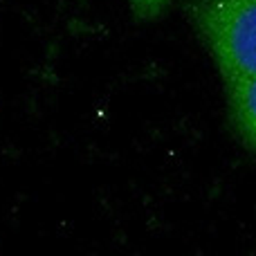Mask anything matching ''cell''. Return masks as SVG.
<instances>
[{"instance_id":"cell-1","label":"cell","mask_w":256,"mask_h":256,"mask_svg":"<svg viewBox=\"0 0 256 256\" xmlns=\"http://www.w3.org/2000/svg\"><path fill=\"white\" fill-rule=\"evenodd\" d=\"M189 18L225 84L256 76V0H196Z\"/></svg>"},{"instance_id":"cell-2","label":"cell","mask_w":256,"mask_h":256,"mask_svg":"<svg viewBox=\"0 0 256 256\" xmlns=\"http://www.w3.org/2000/svg\"><path fill=\"white\" fill-rule=\"evenodd\" d=\"M227 112L236 135L256 150V76L254 79L225 84Z\"/></svg>"},{"instance_id":"cell-3","label":"cell","mask_w":256,"mask_h":256,"mask_svg":"<svg viewBox=\"0 0 256 256\" xmlns=\"http://www.w3.org/2000/svg\"><path fill=\"white\" fill-rule=\"evenodd\" d=\"M126 2L140 20H153L168 7L171 0H126Z\"/></svg>"}]
</instances>
